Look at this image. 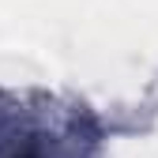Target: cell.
<instances>
[{
  "mask_svg": "<svg viewBox=\"0 0 158 158\" xmlns=\"http://www.w3.org/2000/svg\"><path fill=\"white\" fill-rule=\"evenodd\" d=\"M38 132L30 121H15V117H0V158H53V147H38Z\"/></svg>",
  "mask_w": 158,
  "mask_h": 158,
  "instance_id": "1",
  "label": "cell"
}]
</instances>
